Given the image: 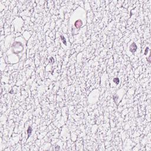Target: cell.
Wrapping results in <instances>:
<instances>
[{
    "label": "cell",
    "mask_w": 151,
    "mask_h": 151,
    "mask_svg": "<svg viewBox=\"0 0 151 151\" xmlns=\"http://www.w3.org/2000/svg\"><path fill=\"white\" fill-rule=\"evenodd\" d=\"M32 132V128L31 126H29L27 130V133H28V137H29Z\"/></svg>",
    "instance_id": "8992f818"
},
{
    "label": "cell",
    "mask_w": 151,
    "mask_h": 151,
    "mask_svg": "<svg viewBox=\"0 0 151 151\" xmlns=\"http://www.w3.org/2000/svg\"><path fill=\"white\" fill-rule=\"evenodd\" d=\"M137 48V44L134 41H131L128 44V48H127V53L128 54L129 53H130L131 54H134L136 51Z\"/></svg>",
    "instance_id": "277c9868"
},
{
    "label": "cell",
    "mask_w": 151,
    "mask_h": 151,
    "mask_svg": "<svg viewBox=\"0 0 151 151\" xmlns=\"http://www.w3.org/2000/svg\"><path fill=\"white\" fill-rule=\"evenodd\" d=\"M60 42H61V47L64 49L67 50V49H69L70 48L71 45H70V43L68 41V37H67V34H61L60 35Z\"/></svg>",
    "instance_id": "3957f363"
},
{
    "label": "cell",
    "mask_w": 151,
    "mask_h": 151,
    "mask_svg": "<svg viewBox=\"0 0 151 151\" xmlns=\"http://www.w3.org/2000/svg\"><path fill=\"white\" fill-rule=\"evenodd\" d=\"M86 23V12L81 7L77 8L71 14L70 19V27L72 33L76 34L80 28Z\"/></svg>",
    "instance_id": "7a4b0ae2"
},
{
    "label": "cell",
    "mask_w": 151,
    "mask_h": 151,
    "mask_svg": "<svg viewBox=\"0 0 151 151\" xmlns=\"http://www.w3.org/2000/svg\"><path fill=\"white\" fill-rule=\"evenodd\" d=\"M26 50V42L24 38L19 37L15 38L12 45L7 51L9 63H17Z\"/></svg>",
    "instance_id": "6da1fadb"
},
{
    "label": "cell",
    "mask_w": 151,
    "mask_h": 151,
    "mask_svg": "<svg viewBox=\"0 0 151 151\" xmlns=\"http://www.w3.org/2000/svg\"><path fill=\"white\" fill-rule=\"evenodd\" d=\"M112 81H113V82L114 83V84H116V85L119 84V82H120V80H119V78H117V77L114 78L112 80Z\"/></svg>",
    "instance_id": "5b68a950"
}]
</instances>
